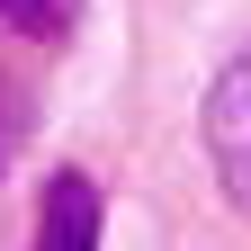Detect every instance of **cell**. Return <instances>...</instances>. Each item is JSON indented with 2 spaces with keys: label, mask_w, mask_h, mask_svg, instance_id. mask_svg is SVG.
<instances>
[{
  "label": "cell",
  "mask_w": 251,
  "mask_h": 251,
  "mask_svg": "<svg viewBox=\"0 0 251 251\" xmlns=\"http://www.w3.org/2000/svg\"><path fill=\"white\" fill-rule=\"evenodd\" d=\"M198 135H206V171H215V188H225L233 215L251 225V45H242V54H225V72L206 81Z\"/></svg>",
  "instance_id": "6da1fadb"
},
{
  "label": "cell",
  "mask_w": 251,
  "mask_h": 251,
  "mask_svg": "<svg viewBox=\"0 0 251 251\" xmlns=\"http://www.w3.org/2000/svg\"><path fill=\"white\" fill-rule=\"evenodd\" d=\"M99 225H108V198L90 171H54L45 198H36V242L27 251H99Z\"/></svg>",
  "instance_id": "7a4b0ae2"
},
{
  "label": "cell",
  "mask_w": 251,
  "mask_h": 251,
  "mask_svg": "<svg viewBox=\"0 0 251 251\" xmlns=\"http://www.w3.org/2000/svg\"><path fill=\"white\" fill-rule=\"evenodd\" d=\"M72 9L81 0H0V27H18V36H72Z\"/></svg>",
  "instance_id": "3957f363"
},
{
  "label": "cell",
  "mask_w": 251,
  "mask_h": 251,
  "mask_svg": "<svg viewBox=\"0 0 251 251\" xmlns=\"http://www.w3.org/2000/svg\"><path fill=\"white\" fill-rule=\"evenodd\" d=\"M18 144H27V108L9 99V90H0V171L18 162Z\"/></svg>",
  "instance_id": "277c9868"
}]
</instances>
